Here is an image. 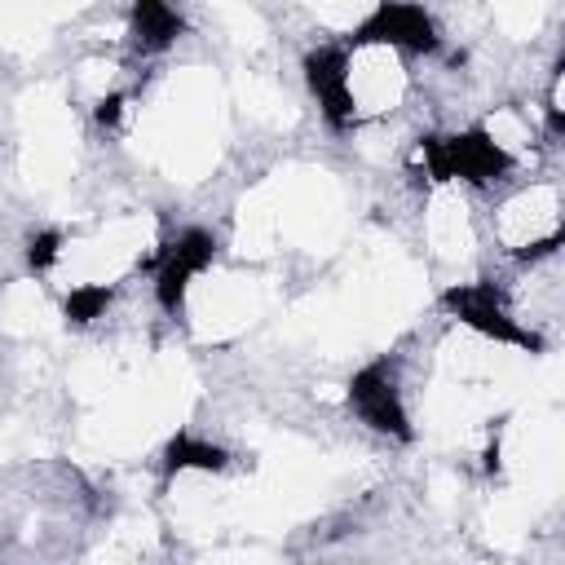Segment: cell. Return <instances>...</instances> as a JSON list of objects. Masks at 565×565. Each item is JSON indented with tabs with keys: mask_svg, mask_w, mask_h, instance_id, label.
<instances>
[{
	"mask_svg": "<svg viewBox=\"0 0 565 565\" xmlns=\"http://www.w3.org/2000/svg\"><path fill=\"white\" fill-rule=\"evenodd\" d=\"M177 31H181V18L168 4H137L132 9V35L141 49H163L177 40Z\"/></svg>",
	"mask_w": 565,
	"mask_h": 565,
	"instance_id": "cell-2",
	"label": "cell"
},
{
	"mask_svg": "<svg viewBox=\"0 0 565 565\" xmlns=\"http://www.w3.org/2000/svg\"><path fill=\"white\" fill-rule=\"evenodd\" d=\"M353 406L358 415L380 428V433H393V437H411V419H406V406H402V393H397V375L388 362H375L366 371L353 375Z\"/></svg>",
	"mask_w": 565,
	"mask_h": 565,
	"instance_id": "cell-1",
	"label": "cell"
},
{
	"mask_svg": "<svg viewBox=\"0 0 565 565\" xmlns=\"http://www.w3.org/2000/svg\"><path fill=\"white\" fill-rule=\"evenodd\" d=\"M168 468L181 472V468H203V472H221L225 468V450L221 446H207V441H194V437H177L168 446Z\"/></svg>",
	"mask_w": 565,
	"mask_h": 565,
	"instance_id": "cell-3",
	"label": "cell"
}]
</instances>
